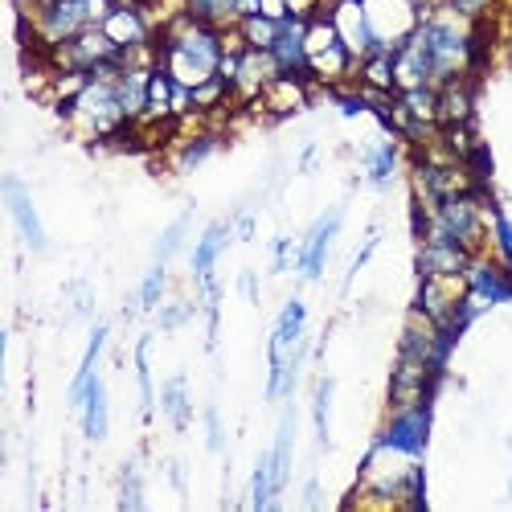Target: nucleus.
<instances>
[{
	"label": "nucleus",
	"mask_w": 512,
	"mask_h": 512,
	"mask_svg": "<svg viewBox=\"0 0 512 512\" xmlns=\"http://www.w3.org/2000/svg\"><path fill=\"white\" fill-rule=\"evenodd\" d=\"M414 308L455 336L480 316V304L467 295V275H418Z\"/></svg>",
	"instance_id": "nucleus-4"
},
{
	"label": "nucleus",
	"mask_w": 512,
	"mask_h": 512,
	"mask_svg": "<svg viewBox=\"0 0 512 512\" xmlns=\"http://www.w3.org/2000/svg\"><path fill=\"white\" fill-rule=\"evenodd\" d=\"M340 226H345V201L328 205L320 218L312 222V230L300 238V254H295V275L308 279V283L324 279V267H328V254H332V242H336Z\"/></svg>",
	"instance_id": "nucleus-7"
},
{
	"label": "nucleus",
	"mask_w": 512,
	"mask_h": 512,
	"mask_svg": "<svg viewBox=\"0 0 512 512\" xmlns=\"http://www.w3.org/2000/svg\"><path fill=\"white\" fill-rule=\"evenodd\" d=\"M312 87L316 82L308 74H279V78H271V87L250 103V111H263L271 119H291L312 103Z\"/></svg>",
	"instance_id": "nucleus-12"
},
{
	"label": "nucleus",
	"mask_w": 512,
	"mask_h": 512,
	"mask_svg": "<svg viewBox=\"0 0 512 512\" xmlns=\"http://www.w3.org/2000/svg\"><path fill=\"white\" fill-rule=\"evenodd\" d=\"M173 5H177V9H185V0H173Z\"/></svg>",
	"instance_id": "nucleus-51"
},
{
	"label": "nucleus",
	"mask_w": 512,
	"mask_h": 512,
	"mask_svg": "<svg viewBox=\"0 0 512 512\" xmlns=\"http://www.w3.org/2000/svg\"><path fill=\"white\" fill-rule=\"evenodd\" d=\"M91 78H95V74H87V70H54V74H50V87H46V99H50L58 111H66L82 91L91 87Z\"/></svg>",
	"instance_id": "nucleus-29"
},
{
	"label": "nucleus",
	"mask_w": 512,
	"mask_h": 512,
	"mask_svg": "<svg viewBox=\"0 0 512 512\" xmlns=\"http://www.w3.org/2000/svg\"><path fill=\"white\" fill-rule=\"evenodd\" d=\"M230 222H234V238H242V242H246V238L254 234V213H250V209H238Z\"/></svg>",
	"instance_id": "nucleus-43"
},
{
	"label": "nucleus",
	"mask_w": 512,
	"mask_h": 512,
	"mask_svg": "<svg viewBox=\"0 0 512 512\" xmlns=\"http://www.w3.org/2000/svg\"><path fill=\"white\" fill-rule=\"evenodd\" d=\"M185 13L205 21V25H213V29H222V33L238 29V21H242L234 0H185Z\"/></svg>",
	"instance_id": "nucleus-28"
},
{
	"label": "nucleus",
	"mask_w": 512,
	"mask_h": 512,
	"mask_svg": "<svg viewBox=\"0 0 512 512\" xmlns=\"http://www.w3.org/2000/svg\"><path fill=\"white\" fill-rule=\"evenodd\" d=\"M283 5H287V17L295 21H316L320 13H328L324 0H283Z\"/></svg>",
	"instance_id": "nucleus-41"
},
{
	"label": "nucleus",
	"mask_w": 512,
	"mask_h": 512,
	"mask_svg": "<svg viewBox=\"0 0 512 512\" xmlns=\"http://www.w3.org/2000/svg\"><path fill=\"white\" fill-rule=\"evenodd\" d=\"M324 5H336V0H324Z\"/></svg>",
	"instance_id": "nucleus-53"
},
{
	"label": "nucleus",
	"mask_w": 512,
	"mask_h": 512,
	"mask_svg": "<svg viewBox=\"0 0 512 512\" xmlns=\"http://www.w3.org/2000/svg\"><path fill=\"white\" fill-rule=\"evenodd\" d=\"M263 17H271V21H287V5H283V0H263Z\"/></svg>",
	"instance_id": "nucleus-46"
},
{
	"label": "nucleus",
	"mask_w": 512,
	"mask_h": 512,
	"mask_svg": "<svg viewBox=\"0 0 512 512\" xmlns=\"http://www.w3.org/2000/svg\"><path fill=\"white\" fill-rule=\"evenodd\" d=\"M504 41H508V54H512V5H508V37Z\"/></svg>",
	"instance_id": "nucleus-50"
},
{
	"label": "nucleus",
	"mask_w": 512,
	"mask_h": 512,
	"mask_svg": "<svg viewBox=\"0 0 512 512\" xmlns=\"http://www.w3.org/2000/svg\"><path fill=\"white\" fill-rule=\"evenodd\" d=\"M488 254H496V259L512 271V222L500 205L488 209Z\"/></svg>",
	"instance_id": "nucleus-33"
},
{
	"label": "nucleus",
	"mask_w": 512,
	"mask_h": 512,
	"mask_svg": "<svg viewBox=\"0 0 512 512\" xmlns=\"http://www.w3.org/2000/svg\"><path fill=\"white\" fill-rule=\"evenodd\" d=\"M357 87L377 91V95H398V87H394V54H369L357 66Z\"/></svg>",
	"instance_id": "nucleus-27"
},
{
	"label": "nucleus",
	"mask_w": 512,
	"mask_h": 512,
	"mask_svg": "<svg viewBox=\"0 0 512 512\" xmlns=\"http://www.w3.org/2000/svg\"><path fill=\"white\" fill-rule=\"evenodd\" d=\"M103 33L115 41L119 50H140V46H152L160 25H156V17L148 9H119L115 5L111 17L103 21Z\"/></svg>",
	"instance_id": "nucleus-16"
},
{
	"label": "nucleus",
	"mask_w": 512,
	"mask_h": 512,
	"mask_svg": "<svg viewBox=\"0 0 512 512\" xmlns=\"http://www.w3.org/2000/svg\"><path fill=\"white\" fill-rule=\"evenodd\" d=\"M279 29H283V21H271L263 13L238 21V37H242V46H250V50H271L279 41Z\"/></svg>",
	"instance_id": "nucleus-31"
},
{
	"label": "nucleus",
	"mask_w": 512,
	"mask_h": 512,
	"mask_svg": "<svg viewBox=\"0 0 512 512\" xmlns=\"http://www.w3.org/2000/svg\"><path fill=\"white\" fill-rule=\"evenodd\" d=\"M332 398H336V381H332V377H320V381H316V394H312V426H316V443H320V447L332 443V435H328Z\"/></svg>",
	"instance_id": "nucleus-35"
},
{
	"label": "nucleus",
	"mask_w": 512,
	"mask_h": 512,
	"mask_svg": "<svg viewBox=\"0 0 512 512\" xmlns=\"http://www.w3.org/2000/svg\"><path fill=\"white\" fill-rule=\"evenodd\" d=\"M111 5H119V9H148L152 0H111Z\"/></svg>",
	"instance_id": "nucleus-49"
},
{
	"label": "nucleus",
	"mask_w": 512,
	"mask_h": 512,
	"mask_svg": "<svg viewBox=\"0 0 512 512\" xmlns=\"http://www.w3.org/2000/svg\"><path fill=\"white\" fill-rule=\"evenodd\" d=\"M304 504H308V508H316V504H320V480H316V476H312V480H308V488H304Z\"/></svg>",
	"instance_id": "nucleus-47"
},
{
	"label": "nucleus",
	"mask_w": 512,
	"mask_h": 512,
	"mask_svg": "<svg viewBox=\"0 0 512 512\" xmlns=\"http://www.w3.org/2000/svg\"><path fill=\"white\" fill-rule=\"evenodd\" d=\"M328 17L336 25V37L345 41V50L365 62L373 54V33H369V17H365V0H336L328 5Z\"/></svg>",
	"instance_id": "nucleus-15"
},
{
	"label": "nucleus",
	"mask_w": 512,
	"mask_h": 512,
	"mask_svg": "<svg viewBox=\"0 0 512 512\" xmlns=\"http://www.w3.org/2000/svg\"><path fill=\"white\" fill-rule=\"evenodd\" d=\"M373 250H377V230H373V234L365 238V246L357 250V259H353V267H349V279H353V275H361V267L373 259Z\"/></svg>",
	"instance_id": "nucleus-42"
},
{
	"label": "nucleus",
	"mask_w": 512,
	"mask_h": 512,
	"mask_svg": "<svg viewBox=\"0 0 512 512\" xmlns=\"http://www.w3.org/2000/svg\"><path fill=\"white\" fill-rule=\"evenodd\" d=\"M234 242V222L230 218H218L201 230V238L193 242V254H189V267H193V283L197 291L218 283V259L226 254V246Z\"/></svg>",
	"instance_id": "nucleus-13"
},
{
	"label": "nucleus",
	"mask_w": 512,
	"mask_h": 512,
	"mask_svg": "<svg viewBox=\"0 0 512 512\" xmlns=\"http://www.w3.org/2000/svg\"><path fill=\"white\" fill-rule=\"evenodd\" d=\"M472 259H476V254H467L463 246L426 234V238H418L414 267H418V275H463Z\"/></svg>",
	"instance_id": "nucleus-17"
},
{
	"label": "nucleus",
	"mask_w": 512,
	"mask_h": 512,
	"mask_svg": "<svg viewBox=\"0 0 512 512\" xmlns=\"http://www.w3.org/2000/svg\"><path fill=\"white\" fill-rule=\"evenodd\" d=\"M304 29H308V21H295V17H287V21H283V29H279V41L271 46V58L279 62V70H283V74H308Z\"/></svg>",
	"instance_id": "nucleus-22"
},
{
	"label": "nucleus",
	"mask_w": 512,
	"mask_h": 512,
	"mask_svg": "<svg viewBox=\"0 0 512 512\" xmlns=\"http://www.w3.org/2000/svg\"><path fill=\"white\" fill-rule=\"evenodd\" d=\"M193 304L189 300H164L160 308H156V328L160 332H177V328H185L189 320H193Z\"/></svg>",
	"instance_id": "nucleus-37"
},
{
	"label": "nucleus",
	"mask_w": 512,
	"mask_h": 512,
	"mask_svg": "<svg viewBox=\"0 0 512 512\" xmlns=\"http://www.w3.org/2000/svg\"><path fill=\"white\" fill-rule=\"evenodd\" d=\"M107 336H111V328L99 320V324L91 328L87 353H82V361H78V373H74L70 390H66V402H70V410H78V406H82V398H87V390H91L95 381H99V357H103V349H107Z\"/></svg>",
	"instance_id": "nucleus-19"
},
{
	"label": "nucleus",
	"mask_w": 512,
	"mask_h": 512,
	"mask_svg": "<svg viewBox=\"0 0 512 512\" xmlns=\"http://www.w3.org/2000/svg\"><path fill=\"white\" fill-rule=\"evenodd\" d=\"M443 5H451L459 17L467 21H476V25H488V17L504 5V0H443Z\"/></svg>",
	"instance_id": "nucleus-38"
},
{
	"label": "nucleus",
	"mask_w": 512,
	"mask_h": 512,
	"mask_svg": "<svg viewBox=\"0 0 512 512\" xmlns=\"http://www.w3.org/2000/svg\"><path fill=\"white\" fill-rule=\"evenodd\" d=\"M312 164H316V144H308V148H304V156H300V173H308Z\"/></svg>",
	"instance_id": "nucleus-48"
},
{
	"label": "nucleus",
	"mask_w": 512,
	"mask_h": 512,
	"mask_svg": "<svg viewBox=\"0 0 512 512\" xmlns=\"http://www.w3.org/2000/svg\"><path fill=\"white\" fill-rule=\"evenodd\" d=\"M283 500V488H279V476H275V455L271 447L254 459V472H250V508L254 512H275Z\"/></svg>",
	"instance_id": "nucleus-23"
},
{
	"label": "nucleus",
	"mask_w": 512,
	"mask_h": 512,
	"mask_svg": "<svg viewBox=\"0 0 512 512\" xmlns=\"http://www.w3.org/2000/svg\"><path fill=\"white\" fill-rule=\"evenodd\" d=\"M271 455H275L279 488H287V484H291V455H295V402H291V398H287V406H283V418H279V431H275Z\"/></svg>",
	"instance_id": "nucleus-26"
},
{
	"label": "nucleus",
	"mask_w": 512,
	"mask_h": 512,
	"mask_svg": "<svg viewBox=\"0 0 512 512\" xmlns=\"http://www.w3.org/2000/svg\"><path fill=\"white\" fill-rule=\"evenodd\" d=\"M508 500H512V480H508Z\"/></svg>",
	"instance_id": "nucleus-52"
},
{
	"label": "nucleus",
	"mask_w": 512,
	"mask_h": 512,
	"mask_svg": "<svg viewBox=\"0 0 512 512\" xmlns=\"http://www.w3.org/2000/svg\"><path fill=\"white\" fill-rule=\"evenodd\" d=\"M160 414L168 418L173 431H189V422H193V398H189V381L181 373L168 377L164 386H160Z\"/></svg>",
	"instance_id": "nucleus-24"
},
{
	"label": "nucleus",
	"mask_w": 512,
	"mask_h": 512,
	"mask_svg": "<svg viewBox=\"0 0 512 512\" xmlns=\"http://www.w3.org/2000/svg\"><path fill=\"white\" fill-rule=\"evenodd\" d=\"M242 295H246L250 304H259V279H254V271L242 275Z\"/></svg>",
	"instance_id": "nucleus-45"
},
{
	"label": "nucleus",
	"mask_w": 512,
	"mask_h": 512,
	"mask_svg": "<svg viewBox=\"0 0 512 512\" xmlns=\"http://www.w3.org/2000/svg\"><path fill=\"white\" fill-rule=\"evenodd\" d=\"M189 213H181V218H173L164 226V234L156 238V250H152V263H173L177 259V250L185 246V234H189Z\"/></svg>",
	"instance_id": "nucleus-36"
},
{
	"label": "nucleus",
	"mask_w": 512,
	"mask_h": 512,
	"mask_svg": "<svg viewBox=\"0 0 512 512\" xmlns=\"http://www.w3.org/2000/svg\"><path fill=\"white\" fill-rule=\"evenodd\" d=\"M66 123L70 132L82 136L87 144H111L123 127H132V119H127L123 103H119V91H115V78H91V87L82 91L66 111Z\"/></svg>",
	"instance_id": "nucleus-3"
},
{
	"label": "nucleus",
	"mask_w": 512,
	"mask_h": 512,
	"mask_svg": "<svg viewBox=\"0 0 512 512\" xmlns=\"http://www.w3.org/2000/svg\"><path fill=\"white\" fill-rule=\"evenodd\" d=\"M119 508L144 512V467H140V459H127L123 472H119Z\"/></svg>",
	"instance_id": "nucleus-34"
},
{
	"label": "nucleus",
	"mask_w": 512,
	"mask_h": 512,
	"mask_svg": "<svg viewBox=\"0 0 512 512\" xmlns=\"http://www.w3.org/2000/svg\"><path fill=\"white\" fill-rule=\"evenodd\" d=\"M504 5H512V0H504Z\"/></svg>",
	"instance_id": "nucleus-54"
},
{
	"label": "nucleus",
	"mask_w": 512,
	"mask_h": 512,
	"mask_svg": "<svg viewBox=\"0 0 512 512\" xmlns=\"http://www.w3.org/2000/svg\"><path fill=\"white\" fill-rule=\"evenodd\" d=\"M164 472H168V484H173V488L185 496V463H181V459H168Z\"/></svg>",
	"instance_id": "nucleus-44"
},
{
	"label": "nucleus",
	"mask_w": 512,
	"mask_h": 512,
	"mask_svg": "<svg viewBox=\"0 0 512 512\" xmlns=\"http://www.w3.org/2000/svg\"><path fill=\"white\" fill-rule=\"evenodd\" d=\"M431 426H435L431 402L390 406L386 410V422H381V431H377V439L398 447V451H410V455H426V443H431Z\"/></svg>",
	"instance_id": "nucleus-8"
},
{
	"label": "nucleus",
	"mask_w": 512,
	"mask_h": 512,
	"mask_svg": "<svg viewBox=\"0 0 512 512\" xmlns=\"http://www.w3.org/2000/svg\"><path fill=\"white\" fill-rule=\"evenodd\" d=\"M295 254H300V242L279 234L271 242V275H283V271H295Z\"/></svg>",
	"instance_id": "nucleus-39"
},
{
	"label": "nucleus",
	"mask_w": 512,
	"mask_h": 512,
	"mask_svg": "<svg viewBox=\"0 0 512 512\" xmlns=\"http://www.w3.org/2000/svg\"><path fill=\"white\" fill-rule=\"evenodd\" d=\"M218 144H222L218 132H205V127H201L197 136H189V140L177 144V160H173V164L181 168V173H193L197 164H205L213 152H218Z\"/></svg>",
	"instance_id": "nucleus-30"
},
{
	"label": "nucleus",
	"mask_w": 512,
	"mask_h": 512,
	"mask_svg": "<svg viewBox=\"0 0 512 512\" xmlns=\"http://www.w3.org/2000/svg\"><path fill=\"white\" fill-rule=\"evenodd\" d=\"M164 295H168V263H152L148 267V275L140 279V287H136V308L140 312H156L160 304H164Z\"/></svg>",
	"instance_id": "nucleus-32"
},
{
	"label": "nucleus",
	"mask_w": 512,
	"mask_h": 512,
	"mask_svg": "<svg viewBox=\"0 0 512 512\" xmlns=\"http://www.w3.org/2000/svg\"><path fill=\"white\" fill-rule=\"evenodd\" d=\"M439 377H443V369H435L431 361L398 349V361H394V373H390V406L431 402L435 390H439Z\"/></svg>",
	"instance_id": "nucleus-9"
},
{
	"label": "nucleus",
	"mask_w": 512,
	"mask_h": 512,
	"mask_svg": "<svg viewBox=\"0 0 512 512\" xmlns=\"http://www.w3.org/2000/svg\"><path fill=\"white\" fill-rule=\"evenodd\" d=\"M201 422H205V447H209V451H222V447H226V422H222V410L209 402L205 414H201Z\"/></svg>",
	"instance_id": "nucleus-40"
},
{
	"label": "nucleus",
	"mask_w": 512,
	"mask_h": 512,
	"mask_svg": "<svg viewBox=\"0 0 512 512\" xmlns=\"http://www.w3.org/2000/svg\"><path fill=\"white\" fill-rule=\"evenodd\" d=\"M365 17L373 33V54H394L422 25V9L414 0H365Z\"/></svg>",
	"instance_id": "nucleus-5"
},
{
	"label": "nucleus",
	"mask_w": 512,
	"mask_h": 512,
	"mask_svg": "<svg viewBox=\"0 0 512 512\" xmlns=\"http://www.w3.org/2000/svg\"><path fill=\"white\" fill-rule=\"evenodd\" d=\"M345 508H426L422 455L373 439L369 455L361 459L357 488L345 496Z\"/></svg>",
	"instance_id": "nucleus-1"
},
{
	"label": "nucleus",
	"mask_w": 512,
	"mask_h": 512,
	"mask_svg": "<svg viewBox=\"0 0 512 512\" xmlns=\"http://www.w3.org/2000/svg\"><path fill=\"white\" fill-rule=\"evenodd\" d=\"M136 390H140V418L152 422L156 410H160V394H156V381H152V336H140L136 340Z\"/></svg>",
	"instance_id": "nucleus-25"
},
{
	"label": "nucleus",
	"mask_w": 512,
	"mask_h": 512,
	"mask_svg": "<svg viewBox=\"0 0 512 512\" xmlns=\"http://www.w3.org/2000/svg\"><path fill=\"white\" fill-rule=\"evenodd\" d=\"M476 115V78H451L439 87V127L472 123Z\"/></svg>",
	"instance_id": "nucleus-20"
},
{
	"label": "nucleus",
	"mask_w": 512,
	"mask_h": 512,
	"mask_svg": "<svg viewBox=\"0 0 512 512\" xmlns=\"http://www.w3.org/2000/svg\"><path fill=\"white\" fill-rule=\"evenodd\" d=\"M78 426H82V435H87V443H107V435H111V402H107L103 377L87 390V398H82Z\"/></svg>",
	"instance_id": "nucleus-21"
},
{
	"label": "nucleus",
	"mask_w": 512,
	"mask_h": 512,
	"mask_svg": "<svg viewBox=\"0 0 512 512\" xmlns=\"http://www.w3.org/2000/svg\"><path fill=\"white\" fill-rule=\"evenodd\" d=\"M0 193H5L9 218H13L17 234H21V242H25L33 254H46V250H50V234H46V226H41V213H37L33 193L25 189V181H21L17 173H9L5 185H0Z\"/></svg>",
	"instance_id": "nucleus-11"
},
{
	"label": "nucleus",
	"mask_w": 512,
	"mask_h": 512,
	"mask_svg": "<svg viewBox=\"0 0 512 512\" xmlns=\"http://www.w3.org/2000/svg\"><path fill=\"white\" fill-rule=\"evenodd\" d=\"M111 62H123V50L103 33V25L70 37L66 46H58V50L46 54V66L50 70H87V74H95V70H103Z\"/></svg>",
	"instance_id": "nucleus-6"
},
{
	"label": "nucleus",
	"mask_w": 512,
	"mask_h": 512,
	"mask_svg": "<svg viewBox=\"0 0 512 512\" xmlns=\"http://www.w3.org/2000/svg\"><path fill=\"white\" fill-rule=\"evenodd\" d=\"M463 275H467V295L480 304V312L512 304V271L496 259V254H476Z\"/></svg>",
	"instance_id": "nucleus-10"
},
{
	"label": "nucleus",
	"mask_w": 512,
	"mask_h": 512,
	"mask_svg": "<svg viewBox=\"0 0 512 512\" xmlns=\"http://www.w3.org/2000/svg\"><path fill=\"white\" fill-rule=\"evenodd\" d=\"M398 168H402V144H398V136L361 148V173H365V181L373 189H390L394 177H398Z\"/></svg>",
	"instance_id": "nucleus-18"
},
{
	"label": "nucleus",
	"mask_w": 512,
	"mask_h": 512,
	"mask_svg": "<svg viewBox=\"0 0 512 512\" xmlns=\"http://www.w3.org/2000/svg\"><path fill=\"white\" fill-rule=\"evenodd\" d=\"M283 70H279V62L271 58V50H242V58H238V74H234V82H230V91H234V103L238 107H250L254 99H259L267 87H271V78H279Z\"/></svg>",
	"instance_id": "nucleus-14"
},
{
	"label": "nucleus",
	"mask_w": 512,
	"mask_h": 512,
	"mask_svg": "<svg viewBox=\"0 0 512 512\" xmlns=\"http://www.w3.org/2000/svg\"><path fill=\"white\" fill-rule=\"evenodd\" d=\"M222 54H226V33L189 13H177L156 33V66L173 74L181 87L209 82L222 66Z\"/></svg>",
	"instance_id": "nucleus-2"
}]
</instances>
